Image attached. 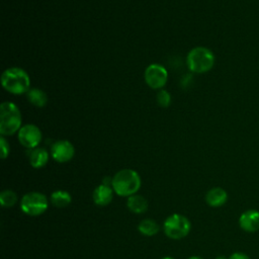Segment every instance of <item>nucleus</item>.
<instances>
[{"label":"nucleus","mask_w":259,"mask_h":259,"mask_svg":"<svg viewBox=\"0 0 259 259\" xmlns=\"http://www.w3.org/2000/svg\"><path fill=\"white\" fill-rule=\"evenodd\" d=\"M1 84L3 88L14 95L27 93L30 89V79L26 71L19 67L6 69L1 75Z\"/></svg>","instance_id":"f257e3e1"},{"label":"nucleus","mask_w":259,"mask_h":259,"mask_svg":"<svg viewBox=\"0 0 259 259\" xmlns=\"http://www.w3.org/2000/svg\"><path fill=\"white\" fill-rule=\"evenodd\" d=\"M141 177L133 169L119 170L112 177V189L119 196H131L141 187Z\"/></svg>","instance_id":"f03ea898"},{"label":"nucleus","mask_w":259,"mask_h":259,"mask_svg":"<svg viewBox=\"0 0 259 259\" xmlns=\"http://www.w3.org/2000/svg\"><path fill=\"white\" fill-rule=\"evenodd\" d=\"M22 119L19 108L10 101H4L0 105V134L12 136L20 130Z\"/></svg>","instance_id":"7ed1b4c3"},{"label":"nucleus","mask_w":259,"mask_h":259,"mask_svg":"<svg viewBox=\"0 0 259 259\" xmlns=\"http://www.w3.org/2000/svg\"><path fill=\"white\" fill-rule=\"evenodd\" d=\"M186 64L192 73L202 74L208 72L214 65L213 53L204 47H196L189 51Z\"/></svg>","instance_id":"20e7f679"},{"label":"nucleus","mask_w":259,"mask_h":259,"mask_svg":"<svg viewBox=\"0 0 259 259\" xmlns=\"http://www.w3.org/2000/svg\"><path fill=\"white\" fill-rule=\"evenodd\" d=\"M163 227L166 236L176 240L184 238L188 235L190 232L191 224L185 215L173 213L165 220Z\"/></svg>","instance_id":"39448f33"},{"label":"nucleus","mask_w":259,"mask_h":259,"mask_svg":"<svg viewBox=\"0 0 259 259\" xmlns=\"http://www.w3.org/2000/svg\"><path fill=\"white\" fill-rule=\"evenodd\" d=\"M49 206L48 198L44 193L32 191L24 194L20 201L21 210L32 217L39 215L44 213Z\"/></svg>","instance_id":"423d86ee"},{"label":"nucleus","mask_w":259,"mask_h":259,"mask_svg":"<svg viewBox=\"0 0 259 259\" xmlns=\"http://www.w3.org/2000/svg\"><path fill=\"white\" fill-rule=\"evenodd\" d=\"M146 84L152 89H162L168 80V72L160 64H151L145 70L144 74Z\"/></svg>","instance_id":"0eeeda50"},{"label":"nucleus","mask_w":259,"mask_h":259,"mask_svg":"<svg viewBox=\"0 0 259 259\" xmlns=\"http://www.w3.org/2000/svg\"><path fill=\"white\" fill-rule=\"evenodd\" d=\"M41 131L35 124H24L18 131V140L20 144L27 149L37 148L41 142Z\"/></svg>","instance_id":"6e6552de"},{"label":"nucleus","mask_w":259,"mask_h":259,"mask_svg":"<svg viewBox=\"0 0 259 259\" xmlns=\"http://www.w3.org/2000/svg\"><path fill=\"white\" fill-rule=\"evenodd\" d=\"M75 154L73 144L68 140H59L51 147V155L53 159L59 163L70 161Z\"/></svg>","instance_id":"1a4fd4ad"},{"label":"nucleus","mask_w":259,"mask_h":259,"mask_svg":"<svg viewBox=\"0 0 259 259\" xmlns=\"http://www.w3.org/2000/svg\"><path fill=\"white\" fill-rule=\"evenodd\" d=\"M240 228L247 233H254L259 230V210L247 209L239 217Z\"/></svg>","instance_id":"9d476101"},{"label":"nucleus","mask_w":259,"mask_h":259,"mask_svg":"<svg viewBox=\"0 0 259 259\" xmlns=\"http://www.w3.org/2000/svg\"><path fill=\"white\" fill-rule=\"evenodd\" d=\"M228 200V193L222 187H213L209 189L205 194V201L212 207H219L224 205Z\"/></svg>","instance_id":"9b49d317"},{"label":"nucleus","mask_w":259,"mask_h":259,"mask_svg":"<svg viewBox=\"0 0 259 259\" xmlns=\"http://www.w3.org/2000/svg\"><path fill=\"white\" fill-rule=\"evenodd\" d=\"M93 197V201L95 202V204L97 205H107L113 197V189L110 186L104 185V184H100L99 186H97L92 194Z\"/></svg>","instance_id":"f8f14e48"},{"label":"nucleus","mask_w":259,"mask_h":259,"mask_svg":"<svg viewBox=\"0 0 259 259\" xmlns=\"http://www.w3.org/2000/svg\"><path fill=\"white\" fill-rule=\"evenodd\" d=\"M28 159H29V164L33 168H41L49 161V153L46 149L37 147L30 151Z\"/></svg>","instance_id":"ddd939ff"},{"label":"nucleus","mask_w":259,"mask_h":259,"mask_svg":"<svg viewBox=\"0 0 259 259\" xmlns=\"http://www.w3.org/2000/svg\"><path fill=\"white\" fill-rule=\"evenodd\" d=\"M126 205H127L128 209L135 213H143L148 208L147 199L145 197H143L142 195H138V194L128 196Z\"/></svg>","instance_id":"4468645a"},{"label":"nucleus","mask_w":259,"mask_h":259,"mask_svg":"<svg viewBox=\"0 0 259 259\" xmlns=\"http://www.w3.org/2000/svg\"><path fill=\"white\" fill-rule=\"evenodd\" d=\"M26 97L28 101L36 107H44L48 103V95L38 88H30L26 93Z\"/></svg>","instance_id":"2eb2a0df"},{"label":"nucleus","mask_w":259,"mask_h":259,"mask_svg":"<svg viewBox=\"0 0 259 259\" xmlns=\"http://www.w3.org/2000/svg\"><path fill=\"white\" fill-rule=\"evenodd\" d=\"M72 201L71 194L66 190H56L51 194V202L57 207H65Z\"/></svg>","instance_id":"dca6fc26"},{"label":"nucleus","mask_w":259,"mask_h":259,"mask_svg":"<svg viewBox=\"0 0 259 259\" xmlns=\"http://www.w3.org/2000/svg\"><path fill=\"white\" fill-rule=\"evenodd\" d=\"M138 229L143 235L150 237V236H155L159 232L160 227L155 221L146 219L140 223Z\"/></svg>","instance_id":"f3484780"},{"label":"nucleus","mask_w":259,"mask_h":259,"mask_svg":"<svg viewBox=\"0 0 259 259\" xmlns=\"http://www.w3.org/2000/svg\"><path fill=\"white\" fill-rule=\"evenodd\" d=\"M17 201V195L14 191L6 189L0 193V203L4 207H10Z\"/></svg>","instance_id":"a211bd4d"},{"label":"nucleus","mask_w":259,"mask_h":259,"mask_svg":"<svg viewBox=\"0 0 259 259\" xmlns=\"http://www.w3.org/2000/svg\"><path fill=\"white\" fill-rule=\"evenodd\" d=\"M157 102L161 107L167 108L170 103H171V95L169 94L168 91L161 89L158 93H157Z\"/></svg>","instance_id":"6ab92c4d"},{"label":"nucleus","mask_w":259,"mask_h":259,"mask_svg":"<svg viewBox=\"0 0 259 259\" xmlns=\"http://www.w3.org/2000/svg\"><path fill=\"white\" fill-rule=\"evenodd\" d=\"M0 147H1V158L2 159L7 158V156L9 155V144L3 136H1L0 138Z\"/></svg>","instance_id":"aec40b11"},{"label":"nucleus","mask_w":259,"mask_h":259,"mask_svg":"<svg viewBox=\"0 0 259 259\" xmlns=\"http://www.w3.org/2000/svg\"><path fill=\"white\" fill-rule=\"evenodd\" d=\"M228 259H251L247 254L243 252H234Z\"/></svg>","instance_id":"412c9836"},{"label":"nucleus","mask_w":259,"mask_h":259,"mask_svg":"<svg viewBox=\"0 0 259 259\" xmlns=\"http://www.w3.org/2000/svg\"><path fill=\"white\" fill-rule=\"evenodd\" d=\"M188 259H203V258H201V257H199V256H191V257H189Z\"/></svg>","instance_id":"4be33fe9"},{"label":"nucleus","mask_w":259,"mask_h":259,"mask_svg":"<svg viewBox=\"0 0 259 259\" xmlns=\"http://www.w3.org/2000/svg\"><path fill=\"white\" fill-rule=\"evenodd\" d=\"M215 259H228V258H226L225 256H223V255H222V256H218Z\"/></svg>","instance_id":"5701e85b"},{"label":"nucleus","mask_w":259,"mask_h":259,"mask_svg":"<svg viewBox=\"0 0 259 259\" xmlns=\"http://www.w3.org/2000/svg\"><path fill=\"white\" fill-rule=\"evenodd\" d=\"M162 259H174V258H172V257H169V256H167V257H163Z\"/></svg>","instance_id":"b1692460"}]
</instances>
